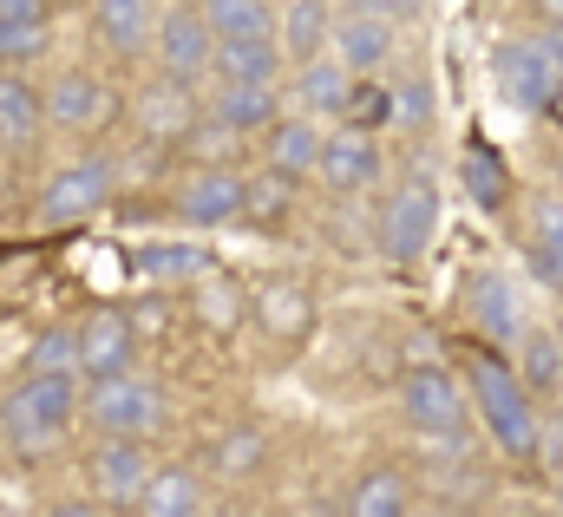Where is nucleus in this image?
Instances as JSON below:
<instances>
[{
	"label": "nucleus",
	"instance_id": "nucleus-11",
	"mask_svg": "<svg viewBox=\"0 0 563 517\" xmlns=\"http://www.w3.org/2000/svg\"><path fill=\"white\" fill-rule=\"evenodd\" d=\"M197 119H203L197 86H184V79H170V73H157L139 92V106H132V125H139L144 144H177Z\"/></svg>",
	"mask_w": 563,
	"mask_h": 517
},
{
	"label": "nucleus",
	"instance_id": "nucleus-37",
	"mask_svg": "<svg viewBox=\"0 0 563 517\" xmlns=\"http://www.w3.org/2000/svg\"><path fill=\"white\" fill-rule=\"evenodd\" d=\"M525 262H531V282H538L544 295H563V243H551V237H531Z\"/></svg>",
	"mask_w": 563,
	"mask_h": 517
},
{
	"label": "nucleus",
	"instance_id": "nucleus-31",
	"mask_svg": "<svg viewBox=\"0 0 563 517\" xmlns=\"http://www.w3.org/2000/svg\"><path fill=\"white\" fill-rule=\"evenodd\" d=\"M407 505H413V498H407V479H400L394 465L361 472V479H354V492H347V512H354V517H400Z\"/></svg>",
	"mask_w": 563,
	"mask_h": 517
},
{
	"label": "nucleus",
	"instance_id": "nucleus-17",
	"mask_svg": "<svg viewBox=\"0 0 563 517\" xmlns=\"http://www.w3.org/2000/svg\"><path fill=\"white\" fill-rule=\"evenodd\" d=\"M328 53H334L354 79H361V73H380V66L394 59V20H374V13L354 7V13L328 33Z\"/></svg>",
	"mask_w": 563,
	"mask_h": 517
},
{
	"label": "nucleus",
	"instance_id": "nucleus-29",
	"mask_svg": "<svg viewBox=\"0 0 563 517\" xmlns=\"http://www.w3.org/2000/svg\"><path fill=\"white\" fill-rule=\"evenodd\" d=\"M203 26L217 40H250V33H276V7L269 0H203L197 7Z\"/></svg>",
	"mask_w": 563,
	"mask_h": 517
},
{
	"label": "nucleus",
	"instance_id": "nucleus-10",
	"mask_svg": "<svg viewBox=\"0 0 563 517\" xmlns=\"http://www.w3.org/2000/svg\"><path fill=\"white\" fill-rule=\"evenodd\" d=\"M73 341H79V381H106V374L139 367V334H132L125 308H92L73 328Z\"/></svg>",
	"mask_w": 563,
	"mask_h": 517
},
{
	"label": "nucleus",
	"instance_id": "nucleus-25",
	"mask_svg": "<svg viewBox=\"0 0 563 517\" xmlns=\"http://www.w3.org/2000/svg\"><path fill=\"white\" fill-rule=\"evenodd\" d=\"M263 151H269V170L276 177H314V151H321V125L314 119H282L276 112V125L263 131Z\"/></svg>",
	"mask_w": 563,
	"mask_h": 517
},
{
	"label": "nucleus",
	"instance_id": "nucleus-15",
	"mask_svg": "<svg viewBox=\"0 0 563 517\" xmlns=\"http://www.w3.org/2000/svg\"><path fill=\"white\" fill-rule=\"evenodd\" d=\"M40 119L66 131H92L112 119V92L92 79V73H59L46 92H40Z\"/></svg>",
	"mask_w": 563,
	"mask_h": 517
},
{
	"label": "nucleus",
	"instance_id": "nucleus-22",
	"mask_svg": "<svg viewBox=\"0 0 563 517\" xmlns=\"http://www.w3.org/2000/svg\"><path fill=\"white\" fill-rule=\"evenodd\" d=\"M276 112H282L276 86H223V79H217L210 119H217V125H230L236 138H263V131L276 125Z\"/></svg>",
	"mask_w": 563,
	"mask_h": 517
},
{
	"label": "nucleus",
	"instance_id": "nucleus-41",
	"mask_svg": "<svg viewBox=\"0 0 563 517\" xmlns=\"http://www.w3.org/2000/svg\"><path fill=\"white\" fill-rule=\"evenodd\" d=\"M53 0H0V20H46Z\"/></svg>",
	"mask_w": 563,
	"mask_h": 517
},
{
	"label": "nucleus",
	"instance_id": "nucleus-7",
	"mask_svg": "<svg viewBox=\"0 0 563 517\" xmlns=\"http://www.w3.org/2000/svg\"><path fill=\"white\" fill-rule=\"evenodd\" d=\"M151 46H157V66H164L170 79H184V86H203V79H210V46H217V33L203 26L197 7L157 13V20H151Z\"/></svg>",
	"mask_w": 563,
	"mask_h": 517
},
{
	"label": "nucleus",
	"instance_id": "nucleus-23",
	"mask_svg": "<svg viewBox=\"0 0 563 517\" xmlns=\"http://www.w3.org/2000/svg\"><path fill=\"white\" fill-rule=\"evenodd\" d=\"M472 321H478V334L492 341V348H511L518 341V295H511V282L498 275V268H485V275H472Z\"/></svg>",
	"mask_w": 563,
	"mask_h": 517
},
{
	"label": "nucleus",
	"instance_id": "nucleus-8",
	"mask_svg": "<svg viewBox=\"0 0 563 517\" xmlns=\"http://www.w3.org/2000/svg\"><path fill=\"white\" fill-rule=\"evenodd\" d=\"M170 210L197 230H223L243 217V170L236 164H197L177 190H170Z\"/></svg>",
	"mask_w": 563,
	"mask_h": 517
},
{
	"label": "nucleus",
	"instance_id": "nucleus-44",
	"mask_svg": "<svg viewBox=\"0 0 563 517\" xmlns=\"http://www.w3.org/2000/svg\"><path fill=\"white\" fill-rule=\"evenodd\" d=\"M347 7H354V0H347Z\"/></svg>",
	"mask_w": 563,
	"mask_h": 517
},
{
	"label": "nucleus",
	"instance_id": "nucleus-21",
	"mask_svg": "<svg viewBox=\"0 0 563 517\" xmlns=\"http://www.w3.org/2000/svg\"><path fill=\"white\" fill-rule=\"evenodd\" d=\"M347 86H354V73L321 46V53H308V59H295V99H301V112L308 119H334L341 112V99H347Z\"/></svg>",
	"mask_w": 563,
	"mask_h": 517
},
{
	"label": "nucleus",
	"instance_id": "nucleus-5",
	"mask_svg": "<svg viewBox=\"0 0 563 517\" xmlns=\"http://www.w3.org/2000/svg\"><path fill=\"white\" fill-rule=\"evenodd\" d=\"M112 184H119V164H112V157H79V164H59V170L46 177L40 204H33L40 230H73V223L99 217V210L112 204Z\"/></svg>",
	"mask_w": 563,
	"mask_h": 517
},
{
	"label": "nucleus",
	"instance_id": "nucleus-43",
	"mask_svg": "<svg viewBox=\"0 0 563 517\" xmlns=\"http://www.w3.org/2000/svg\"><path fill=\"white\" fill-rule=\"evenodd\" d=\"M53 7H73V0H53Z\"/></svg>",
	"mask_w": 563,
	"mask_h": 517
},
{
	"label": "nucleus",
	"instance_id": "nucleus-18",
	"mask_svg": "<svg viewBox=\"0 0 563 517\" xmlns=\"http://www.w3.org/2000/svg\"><path fill=\"white\" fill-rule=\"evenodd\" d=\"M190 288V315H197V328L203 334H236V321L250 315V295H243V282L230 275V268H203L197 282H184Z\"/></svg>",
	"mask_w": 563,
	"mask_h": 517
},
{
	"label": "nucleus",
	"instance_id": "nucleus-16",
	"mask_svg": "<svg viewBox=\"0 0 563 517\" xmlns=\"http://www.w3.org/2000/svg\"><path fill=\"white\" fill-rule=\"evenodd\" d=\"M282 46L276 33H250V40H217L210 46V79L223 86H276Z\"/></svg>",
	"mask_w": 563,
	"mask_h": 517
},
{
	"label": "nucleus",
	"instance_id": "nucleus-35",
	"mask_svg": "<svg viewBox=\"0 0 563 517\" xmlns=\"http://www.w3.org/2000/svg\"><path fill=\"white\" fill-rule=\"evenodd\" d=\"M26 374H79V341L73 328H46L26 354Z\"/></svg>",
	"mask_w": 563,
	"mask_h": 517
},
{
	"label": "nucleus",
	"instance_id": "nucleus-39",
	"mask_svg": "<svg viewBox=\"0 0 563 517\" xmlns=\"http://www.w3.org/2000/svg\"><path fill=\"white\" fill-rule=\"evenodd\" d=\"M531 237L563 243V197H558V190H544V197H538V210H531Z\"/></svg>",
	"mask_w": 563,
	"mask_h": 517
},
{
	"label": "nucleus",
	"instance_id": "nucleus-26",
	"mask_svg": "<svg viewBox=\"0 0 563 517\" xmlns=\"http://www.w3.org/2000/svg\"><path fill=\"white\" fill-rule=\"evenodd\" d=\"M210 262L217 256L203 243H144L139 256H132V268H139L144 288H170V282H197Z\"/></svg>",
	"mask_w": 563,
	"mask_h": 517
},
{
	"label": "nucleus",
	"instance_id": "nucleus-6",
	"mask_svg": "<svg viewBox=\"0 0 563 517\" xmlns=\"http://www.w3.org/2000/svg\"><path fill=\"white\" fill-rule=\"evenodd\" d=\"M432 237H439V184L413 170V177H400L394 184V197H387V210H380V256L387 262H420L432 250Z\"/></svg>",
	"mask_w": 563,
	"mask_h": 517
},
{
	"label": "nucleus",
	"instance_id": "nucleus-4",
	"mask_svg": "<svg viewBox=\"0 0 563 517\" xmlns=\"http://www.w3.org/2000/svg\"><path fill=\"white\" fill-rule=\"evenodd\" d=\"M79 413L92 419V432L99 439H144V432H157L164 426V387L139 374V367H125V374H106V381H92V393L79 399Z\"/></svg>",
	"mask_w": 563,
	"mask_h": 517
},
{
	"label": "nucleus",
	"instance_id": "nucleus-33",
	"mask_svg": "<svg viewBox=\"0 0 563 517\" xmlns=\"http://www.w3.org/2000/svg\"><path fill=\"white\" fill-rule=\"evenodd\" d=\"M177 144H184L197 164H236V157H243V138H236L230 125H217V119H197Z\"/></svg>",
	"mask_w": 563,
	"mask_h": 517
},
{
	"label": "nucleus",
	"instance_id": "nucleus-13",
	"mask_svg": "<svg viewBox=\"0 0 563 517\" xmlns=\"http://www.w3.org/2000/svg\"><path fill=\"white\" fill-rule=\"evenodd\" d=\"M144 472H151V452H144L139 439H99V452L86 459V485H92V498L99 505H112V512H125L132 498H139Z\"/></svg>",
	"mask_w": 563,
	"mask_h": 517
},
{
	"label": "nucleus",
	"instance_id": "nucleus-30",
	"mask_svg": "<svg viewBox=\"0 0 563 517\" xmlns=\"http://www.w3.org/2000/svg\"><path fill=\"white\" fill-rule=\"evenodd\" d=\"M459 170H465V190H472V204H478V210H505V197H511V177H505V157H498L492 144H478V138H472Z\"/></svg>",
	"mask_w": 563,
	"mask_h": 517
},
{
	"label": "nucleus",
	"instance_id": "nucleus-34",
	"mask_svg": "<svg viewBox=\"0 0 563 517\" xmlns=\"http://www.w3.org/2000/svg\"><path fill=\"white\" fill-rule=\"evenodd\" d=\"M210 465H217L223 479H236V472H256V465H263V432H256V426H236V432H223V439L210 446Z\"/></svg>",
	"mask_w": 563,
	"mask_h": 517
},
{
	"label": "nucleus",
	"instance_id": "nucleus-3",
	"mask_svg": "<svg viewBox=\"0 0 563 517\" xmlns=\"http://www.w3.org/2000/svg\"><path fill=\"white\" fill-rule=\"evenodd\" d=\"M492 79L498 92L525 112V119H558V86H563V33L558 20L544 33H525V40H505L492 53Z\"/></svg>",
	"mask_w": 563,
	"mask_h": 517
},
{
	"label": "nucleus",
	"instance_id": "nucleus-32",
	"mask_svg": "<svg viewBox=\"0 0 563 517\" xmlns=\"http://www.w3.org/2000/svg\"><path fill=\"white\" fill-rule=\"evenodd\" d=\"M295 204V177H243V217L236 223H256V230H276Z\"/></svg>",
	"mask_w": 563,
	"mask_h": 517
},
{
	"label": "nucleus",
	"instance_id": "nucleus-24",
	"mask_svg": "<svg viewBox=\"0 0 563 517\" xmlns=\"http://www.w3.org/2000/svg\"><path fill=\"white\" fill-rule=\"evenodd\" d=\"M40 131H46V119H40V86L20 66H0V144L26 151Z\"/></svg>",
	"mask_w": 563,
	"mask_h": 517
},
{
	"label": "nucleus",
	"instance_id": "nucleus-28",
	"mask_svg": "<svg viewBox=\"0 0 563 517\" xmlns=\"http://www.w3.org/2000/svg\"><path fill=\"white\" fill-rule=\"evenodd\" d=\"M518 341H525V361H518V381H525V393H544V399H558V387H563L558 328H538V334H525V328H518Z\"/></svg>",
	"mask_w": 563,
	"mask_h": 517
},
{
	"label": "nucleus",
	"instance_id": "nucleus-42",
	"mask_svg": "<svg viewBox=\"0 0 563 517\" xmlns=\"http://www.w3.org/2000/svg\"><path fill=\"white\" fill-rule=\"evenodd\" d=\"M558 13H563V0H544V20H558Z\"/></svg>",
	"mask_w": 563,
	"mask_h": 517
},
{
	"label": "nucleus",
	"instance_id": "nucleus-40",
	"mask_svg": "<svg viewBox=\"0 0 563 517\" xmlns=\"http://www.w3.org/2000/svg\"><path fill=\"white\" fill-rule=\"evenodd\" d=\"M361 13H374V20H413L426 0H354Z\"/></svg>",
	"mask_w": 563,
	"mask_h": 517
},
{
	"label": "nucleus",
	"instance_id": "nucleus-20",
	"mask_svg": "<svg viewBox=\"0 0 563 517\" xmlns=\"http://www.w3.org/2000/svg\"><path fill=\"white\" fill-rule=\"evenodd\" d=\"M86 7H92V33H99L106 53L139 59L144 46H151V20H157L151 0H86Z\"/></svg>",
	"mask_w": 563,
	"mask_h": 517
},
{
	"label": "nucleus",
	"instance_id": "nucleus-19",
	"mask_svg": "<svg viewBox=\"0 0 563 517\" xmlns=\"http://www.w3.org/2000/svg\"><path fill=\"white\" fill-rule=\"evenodd\" d=\"M125 512H139V517H197L203 512V479L190 472V465H151L144 472V485H139V498L125 505Z\"/></svg>",
	"mask_w": 563,
	"mask_h": 517
},
{
	"label": "nucleus",
	"instance_id": "nucleus-36",
	"mask_svg": "<svg viewBox=\"0 0 563 517\" xmlns=\"http://www.w3.org/2000/svg\"><path fill=\"white\" fill-rule=\"evenodd\" d=\"M387 99H394V125H407V131L432 125V86H426L420 73L400 79V86H387Z\"/></svg>",
	"mask_w": 563,
	"mask_h": 517
},
{
	"label": "nucleus",
	"instance_id": "nucleus-1",
	"mask_svg": "<svg viewBox=\"0 0 563 517\" xmlns=\"http://www.w3.org/2000/svg\"><path fill=\"white\" fill-rule=\"evenodd\" d=\"M465 406H478L485 439H492L505 459H538V399L525 393L518 367H511L498 348H478V354L465 361Z\"/></svg>",
	"mask_w": 563,
	"mask_h": 517
},
{
	"label": "nucleus",
	"instance_id": "nucleus-9",
	"mask_svg": "<svg viewBox=\"0 0 563 517\" xmlns=\"http://www.w3.org/2000/svg\"><path fill=\"white\" fill-rule=\"evenodd\" d=\"M314 177L328 184V190H374L380 177H387V157H380V138L374 131H321V151H314Z\"/></svg>",
	"mask_w": 563,
	"mask_h": 517
},
{
	"label": "nucleus",
	"instance_id": "nucleus-12",
	"mask_svg": "<svg viewBox=\"0 0 563 517\" xmlns=\"http://www.w3.org/2000/svg\"><path fill=\"white\" fill-rule=\"evenodd\" d=\"M400 406H407V419L420 426V432H452V426H465V381H452L439 361L432 367H413L407 381H400Z\"/></svg>",
	"mask_w": 563,
	"mask_h": 517
},
{
	"label": "nucleus",
	"instance_id": "nucleus-14",
	"mask_svg": "<svg viewBox=\"0 0 563 517\" xmlns=\"http://www.w3.org/2000/svg\"><path fill=\"white\" fill-rule=\"evenodd\" d=\"M250 315H256V328L269 334V341H308L314 334V295L295 282V275H276V282H263L256 295H250Z\"/></svg>",
	"mask_w": 563,
	"mask_h": 517
},
{
	"label": "nucleus",
	"instance_id": "nucleus-2",
	"mask_svg": "<svg viewBox=\"0 0 563 517\" xmlns=\"http://www.w3.org/2000/svg\"><path fill=\"white\" fill-rule=\"evenodd\" d=\"M79 419V374H26L0 399V432L20 459H46Z\"/></svg>",
	"mask_w": 563,
	"mask_h": 517
},
{
	"label": "nucleus",
	"instance_id": "nucleus-38",
	"mask_svg": "<svg viewBox=\"0 0 563 517\" xmlns=\"http://www.w3.org/2000/svg\"><path fill=\"white\" fill-rule=\"evenodd\" d=\"M125 321H132V334H139V341H157V334L170 328V301H164V288L139 295V301L125 308Z\"/></svg>",
	"mask_w": 563,
	"mask_h": 517
},
{
	"label": "nucleus",
	"instance_id": "nucleus-27",
	"mask_svg": "<svg viewBox=\"0 0 563 517\" xmlns=\"http://www.w3.org/2000/svg\"><path fill=\"white\" fill-rule=\"evenodd\" d=\"M282 33V59H308V53H321L328 46V0H288V13H276Z\"/></svg>",
	"mask_w": 563,
	"mask_h": 517
}]
</instances>
